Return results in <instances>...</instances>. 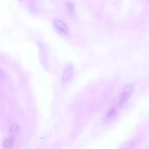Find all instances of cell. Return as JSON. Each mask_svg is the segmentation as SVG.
Masks as SVG:
<instances>
[{
	"label": "cell",
	"instance_id": "6da1fadb",
	"mask_svg": "<svg viewBox=\"0 0 149 149\" xmlns=\"http://www.w3.org/2000/svg\"><path fill=\"white\" fill-rule=\"evenodd\" d=\"M134 88V85L130 84H127L124 87L118 102V108H121L124 105L132 95Z\"/></svg>",
	"mask_w": 149,
	"mask_h": 149
},
{
	"label": "cell",
	"instance_id": "8992f818",
	"mask_svg": "<svg viewBox=\"0 0 149 149\" xmlns=\"http://www.w3.org/2000/svg\"><path fill=\"white\" fill-rule=\"evenodd\" d=\"M9 130L11 134L16 135L19 133V128L17 125L14 124L11 125Z\"/></svg>",
	"mask_w": 149,
	"mask_h": 149
},
{
	"label": "cell",
	"instance_id": "5b68a950",
	"mask_svg": "<svg viewBox=\"0 0 149 149\" xmlns=\"http://www.w3.org/2000/svg\"><path fill=\"white\" fill-rule=\"evenodd\" d=\"M15 142V139L12 136H10L6 138L4 141L3 146L6 149H10L12 147Z\"/></svg>",
	"mask_w": 149,
	"mask_h": 149
},
{
	"label": "cell",
	"instance_id": "52a82bcc",
	"mask_svg": "<svg viewBox=\"0 0 149 149\" xmlns=\"http://www.w3.org/2000/svg\"><path fill=\"white\" fill-rule=\"evenodd\" d=\"M133 146V144L130 141H127L123 143L121 146L120 149H129Z\"/></svg>",
	"mask_w": 149,
	"mask_h": 149
},
{
	"label": "cell",
	"instance_id": "277c9868",
	"mask_svg": "<svg viewBox=\"0 0 149 149\" xmlns=\"http://www.w3.org/2000/svg\"><path fill=\"white\" fill-rule=\"evenodd\" d=\"M117 110L116 108H111L107 113L104 117V120L106 121H110L114 118L116 115Z\"/></svg>",
	"mask_w": 149,
	"mask_h": 149
},
{
	"label": "cell",
	"instance_id": "3957f363",
	"mask_svg": "<svg viewBox=\"0 0 149 149\" xmlns=\"http://www.w3.org/2000/svg\"><path fill=\"white\" fill-rule=\"evenodd\" d=\"M73 72V68L72 66L70 65L68 66L65 69L63 76V79L64 81H68L71 78Z\"/></svg>",
	"mask_w": 149,
	"mask_h": 149
},
{
	"label": "cell",
	"instance_id": "7a4b0ae2",
	"mask_svg": "<svg viewBox=\"0 0 149 149\" xmlns=\"http://www.w3.org/2000/svg\"><path fill=\"white\" fill-rule=\"evenodd\" d=\"M53 25L56 29L60 33L65 34L68 32L69 29L66 24L59 19H55L53 21Z\"/></svg>",
	"mask_w": 149,
	"mask_h": 149
},
{
	"label": "cell",
	"instance_id": "ba28073f",
	"mask_svg": "<svg viewBox=\"0 0 149 149\" xmlns=\"http://www.w3.org/2000/svg\"><path fill=\"white\" fill-rule=\"evenodd\" d=\"M65 5L68 10L71 12H72L74 9V5L72 3L69 1H67L65 2Z\"/></svg>",
	"mask_w": 149,
	"mask_h": 149
}]
</instances>
